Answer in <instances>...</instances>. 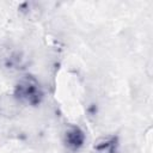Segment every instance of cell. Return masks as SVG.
Segmentation results:
<instances>
[{"label": "cell", "mask_w": 153, "mask_h": 153, "mask_svg": "<svg viewBox=\"0 0 153 153\" xmlns=\"http://www.w3.org/2000/svg\"><path fill=\"white\" fill-rule=\"evenodd\" d=\"M12 96L22 106H37L42 103L44 92L38 79L26 74L17 80Z\"/></svg>", "instance_id": "1"}, {"label": "cell", "mask_w": 153, "mask_h": 153, "mask_svg": "<svg viewBox=\"0 0 153 153\" xmlns=\"http://www.w3.org/2000/svg\"><path fill=\"white\" fill-rule=\"evenodd\" d=\"M0 66L10 73L23 71L27 66V56L19 48L8 47L0 54Z\"/></svg>", "instance_id": "2"}, {"label": "cell", "mask_w": 153, "mask_h": 153, "mask_svg": "<svg viewBox=\"0 0 153 153\" xmlns=\"http://www.w3.org/2000/svg\"><path fill=\"white\" fill-rule=\"evenodd\" d=\"M85 140L86 136L84 130L75 124L68 126L62 134V143L71 152H78L85 145Z\"/></svg>", "instance_id": "3"}, {"label": "cell", "mask_w": 153, "mask_h": 153, "mask_svg": "<svg viewBox=\"0 0 153 153\" xmlns=\"http://www.w3.org/2000/svg\"><path fill=\"white\" fill-rule=\"evenodd\" d=\"M120 140L116 135H105L97 139L93 143V153H117Z\"/></svg>", "instance_id": "4"}, {"label": "cell", "mask_w": 153, "mask_h": 153, "mask_svg": "<svg viewBox=\"0 0 153 153\" xmlns=\"http://www.w3.org/2000/svg\"><path fill=\"white\" fill-rule=\"evenodd\" d=\"M20 104L17 102V99L10 94L4 96L0 98V115L2 116H14L18 114L20 109Z\"/></svg>", "instance_id": "5"}]
</instances>
